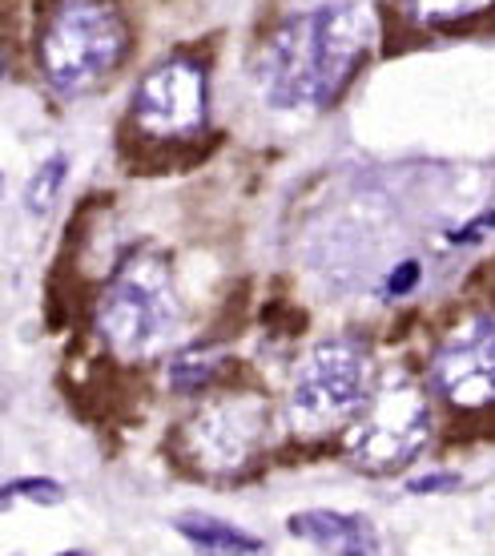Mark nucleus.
<instances>
[{
  "instance_id": "7",
  "label": "nucleus",
  "mask_w": 495,
  "mask_h": 556,
  "mask_svg": "<svg viewBox=\"0 0 495 556\" xmlns=\"http://www.w3.org/2000/svg\"><path fill=\"white\" fill-rule=\"evenodd\" d=\"M346 431V452L363 472H403L431 440V391L411 379H379L375 395Z\"/></svg>"
},
{
  "instance_id": "4",
  "label": "nucleus",
  "mask_w": 495,
  "mask_h": 556,
  "mask_svg": "<svg viewBox=\"0 0 495 556\" xmlns=\"http://www.w3.org/2000/svg\"><path fill=\"white\" fill-rule=\"evenodd\" d=\"M210 117H214L210 61L202 53L178 49L153 61L138 77L125 110V129L145 150H181L206 138Z\"/></svg>"
},
{
  "instance_id": "6",
  "label": "nucleus",
  "mask_w": 495,
  "mask_h": 556,
  "mask_svg": "<svg viewBox=\"0 0 495 556\" xmlns=\"http://www.w3.org/2000/svg\"><path fill=\"white\" fill-rule=\"evenodd\" d=\"M270 404L258 391H226L198 407L178 428V456L193 472L226 480L238 476L266 447Z\"/></svg>"
},
{
  "instance_id": "12",
  "label": "nucleus",
  "mask_w": 495,
  "mask_h": 556,
  "mask_svg": "<svg viewBox=\"0 0 495 556\" xmlns=\"http://www.w3.org/2000/svg\"><path fill=\"white\" fill-rule=\"evenodd\" d=\"M65 181H69V153H49L41 166L33 169V178L25 186V210L33 218H45V214H53L56 198L65 190Z\"/></svg>"
},
{
  "instance_id": "18",
  "label": "nucleus",
  "mask_w": 495,
  "mask_h": 556,
  "mask_svg": "<svg viewBox=\"0 0 495 556\" xmlns=\"http://www.w3.org/2000/svg\"><path fill=\"white\" fill-rule=\"evenodd\" d=\"M4 73H9V65H4V53H0V85H4Z\"/></svg>"
},
{
  "instance_id": "20",
  "label": "nucleus",
  "mask_w": 495,
  "mask_h": 556,
  "mask_svg": "<svg viewBox=\"0 0 495 556\" xmlns=\"http://www.w3.org/2000/svg\"><path fill=\"white\" fill-rule=\"evenodd\" d=\"M65 556H77V553H65Z\"/></svg>"
},
{
  "instance_id": "15",
  "label": "nucleus",
  "mask_w": 495,
  "mask_h": 556,
  "mask_svg": "<svg viewBox=\"0 0 495 556\" xmlns=\"http://www.w3.org/2000/svg\"><path fill=\"white\" fill-rule=\"evenodd\" d=\"M419 275H423V270H419V263H415V258H407L403 266H395V270H391V278H386V291H391V294H411L415 287H419Z\"/></svg>"
},
{
  "instance_id": "3",
  "label": "nucleus",
  "mask_w": 495,
  "mask_h": 556,
  "mask_svg": "<svg viewBox=\"0 0 495 556\" xmlns=\"http://www.w3.org/2000/svg\"><path fill=\"white\" fill-rule=\"evenodd\" d=\"M93 327L110 355L125 363L157 359L181 327V303L169 263L157 254H134L117 266L97 299Z\"/></svg>"
},
{
  "instance_id": "14",
  "label": "nucleus",
  "mask_w": 495,
  "mask_h": 556,
  "mask_svg": "<svg viewBox=\"0 0 495 556\" xmlns=\"http://www.w3.org/2000/svg\"><path fill=\"white\" fill-rule=\"evenodd\" d=\"M13 496H21V501H37V504H56L65 492H61L56 480H13L9 488H0V504L13 501Z\"/></svg>"
},
{
  "instance_id": "19",
  "label": "nucleus",
  "mask_w": 495,
  "mask_h": 556,
  "mask_svg": "<svg viewBox=\"0 0 495 556\" xmlns=\"http://www.w3.org/2000/svg\"><path fill=\"white\" fill-rule=\"evenodd\" d=\"M0 194H4V178H0Z\"/></svg>"
},
{
  "instance_id": "10",
  "label": "nucleus",
  "mask_w": 495,
  "mask_h": 556,
  "mask_svg": "<svg viewBox=\"0 0 495 556\" xmlns=\"http://www.w3.org/2000/svg\"><path fill=\"white\" fill-rule=\"evenodd\" d=\"M399 9L419 33H459L492 16L495 0H399Z\"/></svg>"
},
{
  "instance_id": "9",
  "label": "nucleus",
  "mask_w": 495,
  "mask_h": 556,
  "mask_svg": "<svg viewBox=\"0 0 495 556\" xmlns=\"http://www.w3.org/2000/svg\"><path fill=\"white\" fill-rule=\"evenodd\" d=\"M294 536H306L315 544H330L343 556H379V541L375 529L363 516H343V513H303L290 520Z\"/></svg>"
},
{
  "instance_id": "17",
  "label": "nucleus",
  "mask_w": 495,
  "mask_h": 556,
  "mask_svg": "<svg viewBox=\"0 0 495 556\" xmlns=\"http://www.w3.org/2000/svg\"><path fill=\"white\" fill-rule=\"evenodd\" d=\"M452 484H459L455 476H427V480H415L411 492H440V488H452Z\"/></svg>"
},
{
  "instance_id": "5",
  "label": "nucleus",
  "mask_w": 495,
  "mask_h": 556,
  "mask_svg": "<svg viewBox=\"0 0 495 556\" xmlns=\"http://www.w3.org/2000/svg\"><path fill=\"white\" fill-rule=\"evenodd\" d=\"M375 383H379V371H375V355L367 343H358L351 334L322 339L294 363L287 419L303 435L343 431L367 407Z\"/></svg>"
},
{
  "instance_id": "1",
  "label": "nucleus",
  "mask_w": 495,
  "mask_h": 556,
  "mask_svg": "<svg viewBox=\"0 0 495 556\" xmlns=\"http://www.w3.org/2000/svg\"><path fill=\"white\" fill-rule=\"evenodd\" d=\"M379 41L371 0H334L266 33L254 89L270 113H322L343 98Z\"/></svg>"
},
{
  "instance_id": "11",
  "label": "nucleus",
  "mask_w": 495,
  "mask_h": 556,
  "mask_svg": "<svg viewBox=\"0 0 495 556\" xmlns=\"http://www.w3.org/2000/svg\"><path fill=\"white\" fill-rule=\"evenodd\" d=\"M226 371V355L218 348H186L178 351L169 367H165V379H169V388L181 391V395H190V391H206L218 383V376Z\"/></svg>"
},
{
  "instance_id": "2",
  "label": "nucleus",
  "mask_w": 495,
  "mask_h": 556,
  "mask_svg": "<svg viewBox=\"0 0 495 556\" xmlns=\"http://www.w3.org/2000/svg\"><path fill=\"white\" fill-rule=\"evenodd\" d=\"M134 28L117 0H53L33 37V65L56 98H89L125 70Z\"/></svg>"
},
{
  "instance_id": "13",
  "label": "nucleus",
  "mask_w": 495,
  "mask_h": 556,
  "mask_svg": "<svg viewBox=\"0 0 495 556\" xmlns=\"http://www.w3.org/2000/svg\"><path fill=\"white\" fill-rule=\"evenodd\" d=\"M181 532H186L198 548H206V553H214V556H254L262 548L254 536L230 529V525H221V520H210V516H202V520H181Z\"/></svg>"
},
{
  "instance_id": "8",
  "label": "nucleus",
  "mask_w": 495,
  "mask_h": 556,
  "mask_svg": "<svg viewBox=\"0 0 495 556\" xmlns=\"http://www.w3.org/2000/svg\"><path fill=\"white\" fill-rule=\"evenodd\" d=\"M427 391L452 416L495 412V315L447 327L427 363Z\"/></svg>"
},
{
  "instance_id": "16",
  "label": "nucleus",
  "mask_w": 495,
  "mask_h": 556,
  "mask_svg": "<svg viewBox=\"0 0 495 556\" xmlns=\"http://www.w3.org/2000/svg\"><path fill=\"white\" fill-rule=\"evenodd\" d=\"M487 230H495V210H487V214H480L475 223H468V230H455L452 242H459V247H468V242H475V238H483Z\"/></svg>"
}]
</instances>
